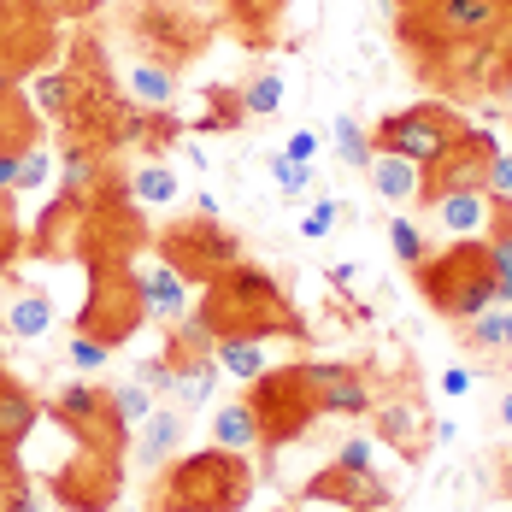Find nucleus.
Here are the masks:
<instances>
[{
    "instance_id": "obj_1",
    "label": "nucleus",
    "mask_w": 512,
    "mask_h": 512,
    "mask_svg": "<svg viewBox=\"0 0 512 512\" xmlns=\"http://www.w3.org/2000/svg\"><path fill=\"white\" fill-rule=\"evenodd\" d=\"M212 324V336H248V342H271V336H289V342H312L307 318L295 312V301L283 295V283L271 271H259L248 259H236L230 271H218L201 289V307Z\"/></svg>"
},
{
    "instance_id": "obj_2",
    "label": "nucleus",
    "mask_w": 512,
    "mask_h": 512,
    "mask_svg": "<svg viewBox=\"0 0 512 512\" xmlns=\"http://www.w3.org/2000/svg\"><path fill=\"white\" fill-rule=\"evenodd\" d=\"M259 489V471L248 454L230 448H201L159 465L148 512H242Z\"/></svg>"
},
{
    "instance_id": "obj_3",
    "label": "nucleus",
    "mask_w": 512,
    "mask_h": 512,
    "mask_svg": "<svg viewBox=\"0 0 512 512\" xmlns=\"http://www.w3.org/2000/svg\"><path fill=\"white\" fill-rule=\"evenodd\" d=\"M118 30L136 42V59H159L171 71H189L218 36V24L189 0H118Z\"/></svg>"
},
{
    "instance_id": "obj_4",
    "label": "nucleus",
    "mask_w": 512,
    "mask_h": 512,
    "mask_svg": "<svg viewBox=\"0 0 512 512\" xmlns=\"http://www.w3.org/2000/svg\"><path fill=\"white\" fill-rule=\"evenodd\" d=\"M412 277H418V295L430 301V312H442L448 324H465L495 307V259H489L483 236H465L454 248L430 254Z\"/></svg>"
},
{
    "instance_id": "obj_5",
    "label": "nucleus",
    "mask_w": 512,
    "mask_h": 512,
    "mask_svg": "<svg viewBox=\"0 0 512 512\" xmlns=\"http://www.w3.org/2000/svg\"><path fill=\"white\" fill-rule=\"evenodd\" d=\"M248 401L259 412V448L265 454H283L289 442H301L312 424L324 418L318 395H312L307 365H265L254 383H248Z\"/></svg>"
},
{
    "instance_id": "obj_6",
    "label": "nucleus",
    "mask_w": 512,
    "mask_h": 512,
    "mask_svg": "<svg viewBox=\"0 0 512 512\" xmlns=\"http://www.w3.org/2000/svg\"><path fill=\"white\" fill-rule=\"evenodd\" d=\"M154 254L183 277V283H212L218 271H230L236 259H248V242L224 224V218H206V212H195V218H171L165 230L154 236Z\"/></svg>"
},
{
    "instance_id": "obj_7",
    "label": "nucleus",
    "mask_w": 512,
    "mask_h": 512,
    "mask_svg": "<svg viewBox=\"0 0 512 512\" xmlns=\"http://www.w3.org/2000/svg\"><path fill=\"white\" fill-rule=\"evenodd\" d=\"M154 242V230L142 224V206L130 201V189H106L95 201H83V230H77V259L95 265H136V254Z\"/></svg>"
},
{
    "instance_id": "obj_8",
    "label": "nucleus",
    "mask_w": 512,
    "mask_h": 512,
    "mask_svg": "<svg viewBox=\"0 0 512 512\" xmlns=\"http://www.w3.org/2000/svg\"><path fill=\"white\" fill-rule=\"evenodd\" d=\"M142 324H148V307H142L136 265H95V271H89V301L77 312V336H95L106 348H118V342H130Z\"/></svg>"
},
{
    "instance_id": "obj_9",
    "label": "nucleus",
    "mask_w": 512,
    "mask_h": 512,
    "mask_svg": "<svg viewBox=\"0 0 512 512\" xmlns=\"http://www.w3.org/2000/svg\"><path fill=\"white\" fill-rule=\"evenodd\" d=\"M77 442V448H95V454H118V460H130V424L112 412V389L101 383H65V389H53L48 407H42Z\"/></svg>"
},
{
    "instance_id": "obj_10",
    "label": "nucleus",
    "mask_w": 512,
    "mask_h": 512,
    "mask_svg": "<svg viewBox=\"0 0 512 512\" xmlns=\"http://www.w3.org/2000/svg\"><path fill=\"white\" fill-rule=\"evenodd\" d=\"M460 136H465V118H460L454 101H412V106H401V112H389V118L371 130L377 148L412 159L418 171H424L430 159H442Z\"/></svg>"
},
{
    "instance_id": "obj_11",
    "label": "nucleus",
    "mask_w": 512,
    "mask_h": 512,
    "mask_svg": "<svg viewBox=\"0 0 512 512\" xmlns=\"http://www.w3.org/2000/svg\"><path fill=\"white\" fill-rule=\"evenodd\" d=\"M53 48H59V24L48 12L36 0H6L0 6V95L30 83L48 65Z\"/></svg>"
},
{
    "instance_id": "obj_12",
    "label": "nucleus",
    "mask_w": 512,
    "mask_h": 512,
    "mask_svg": "<svg viewBox=\"0 0 512 512\" xmlns=\"http://www.w3.org/2000/svg\"><path fill=\"white\" fill-rule=\"evenodd\" d=\"M124 460L118 454H95V448H77L71 460L48 477V495L65 512H112L124 495Z\"/></svg>"
},
{
    "instance_id": "obj_13",
    "label": "nucleus",
    "mask_w": 512,
    "mask_h": 512,
    "mask_svg": "<svg viewBox=\"0 0 512 512\" xmlns=\"http://www.w3.org/2000/svg\"><path fill=\"white\" fill-rule=\"evenodd\" d=\"M501 154V142L489 136V130H471L465 124V136L448 148L442 159H430L424 165V177H418V201H442V195H460V189H483L489 195V165Z\"/></svg>"
},
{
    "instance_id": "obj_14",
    "label": "nucleus",
    "mask_w": 512,
    "mask_h": 512,
    "mask_svg": "<svg viewBox=\"0 0 512 512\" xmlns=\"http://www.w3.org/2000/svg\"><path fill=\"white\" fill-rule=\"evenodd\" d=\"M301 495L307 501H330V507H342V512H383L395 501L377 471H348V465H336V460L324 465V471H312L307 483H301Z\"/></svg>"
},
{
    "instance_id": "obj_15",
    "label": "nucleus",
    "mask_w": 512,
    "mask_h": 512,
    "mask_svg": "<svg viewBox=\"0 0 512 512\" xmlns=\"http://www.w3.org/2000/svg\"><path fill=\"white\" fill-rule=\"evenodd\" d=\"M307 377H312V395H318V412L324 418H365L371 412V377L348 365V359H307Z\"/></svg>"
},
{
    "instance_id": "obj_16",
    "label": "nucleus",
    "mask_w": 512,
    "mask_h": 512,
    "mask_svg": "<svg viewBox=\"0 0 512 512\" xmlns=\"http://www.w3.org/2000/svg\"><path fill=\"white\" fill-rule=\"evenodd\" d=\"M106 189H124V177L112 171V154L89 148V142H59V195L95 201Z\"/></svg>"
},
{
    "instance_id": "obj_17",
    "label": "nucleus",
    "mask_w": 512,
    "mask_h": 512,
    "mask_svg": "<svg viewBox=\"0 0 512 512\" xmlns=\"http://www.w3.org/2000/svg\"><path fill=\"white\" fill-rule=\"evenodd\" d=\"M77 230H83V201L71 195H53L36 236H24V254L30 259H48V265H71L77 259Z\"/></svg>"
},
{
    "instance_id": "obj_18",
    "label": "nucleus",
    "mask_w": 512,
    "mask_h": 512,
    "mask_svg": "<svg viewBox=\"0 0 512 512\" xmlns=\"http://www.w3.org/2000/svg\"><path fill=\"white\" fill-rule=\"evenodd\" d=\"M371 430H377V442H389L401 460H418L424 448H436V436L424 430V424H436V418H424V412L412 407V401H371Z\"/></svg>"
},
{
    "instance_id": "obj_19",
    "label": "nucleus",
    "mask_w": 512,
    "mask_h": 512,
    "mask_svg": "<svg viewBox=\"0 0 512 512\" xmlns=\"http://www.w3.org/2000/svg\"><path fill=\"white\" fill-rule=\"evenodd\" d=\"M189 136V124L177 118V106H136L124 112V148H142L148 159H159L165 148H177Z\"/></svg>"
},
{
    "instance_id": "obj_20",
    "label": "nucleus",
    "mask_w": 512,
    "mask_h": 512,
    "mask_svg": "<svg viewBox=\"0 0 512 512\" xmlns=\"http://www.w3.org/2000/svg\"><path fill=\"white\" fill-rule=\"evenodd\" d=\"M224 389V371L212 354H195V359H171V407L177 412H206Z\"/></svg>"
},
{
    "instance_id": "obj_21",
    "label": "nucleus",
    "mask_w": 512,
    "mask_h": 512,
    "mask_svg": "<svg viewBox=\"0 0 512 512\" xmlns=\"http://www.w3.org/2000/svg\"><path fill=\"white\" fill-rule=\"evenodd\" d=\"M177 448H183V412L177 407H154L130 430V454L142 460V471H159L165 460H177Z\"/></svg>"
},
{
    "instance_id": "obj_22",
    "label": "nucleus",
    "mask_w": 512,
    "mask_h": 512,
    "mask_svg": "<svg viewBox=\"0 0 512 512\" xmlns=\"http://www.w3.org/2000/svg\"><path fill=\"white\" fill-rule=\"evenodd\" d=\"M36 424H42V401L30 395V383L6 377V365H0V454H18Z\"/></svg>"
},
{
    "instance_id": "obj_23",
    "label": "nucleus",
    "mask_w": 512,
    "mask_h": 512,
    "mask_svg": "<svg viewBox=\"0 0 512 512\" xmlns=\"http://www.w3.org/2000/svg\"><path fill=\"white\" fill-rule=\"evenodd\" d=\"M136 283H142V307L154 324H177L183 312H189V283L165 265V259H148V265H136Z\"/></svg>"
},
{
    "instance_id": "obj_24",
    "label": "nucleus",
    "mask_w": 512,
    "mask_h": 512,
    "mask_svg": "<svg viewBox=\"0 0 512 512\" xmlns=\"http://www.w3.org/2000/svg\"><path fill=\"white\" fill-rule=\"evenodd\" d=\"M430 218L465 242V236H489V218H495V201L483 195V189H460V195H442V201H430Z\"/></svg>"
},
{
    "instance_id": "obj_25",
    "label": "nucleus",
    "mask_w": 512,
    "mask_h": 512,
    "mask_svg": "<svg viewBox=\"0 0 512 512\" xmlns=\"http://www.w3.org/2000/svg\"><path fill=\"white\" fill-rule=\"evenodd\" d=\"M212 448H230V454H259V412L254 401L242 395V401H230V407H212Z\"/></svg>"
},
{
    "instance_id": "obj_26",
    "label": "nucleus",
    "mask_w": 512,
    "mask_h": 512,
    "mask_svg": "<svg viewBox=\"0 0 512 512\" xmlns=\"http://www.w3.org/2000/svg\"><path fill=\"white\" fill-rule=\"evenodd\" d=\"M201 112L189 118V136H236L242 124H248V106H242V89H230V83H212L201 95Z\"/></svg>"
},
{
    "instance_id": "obj_27",
    "label": "nucleus",
    "mask_w": 512,
    "mask_h": 512,
    "mask_svg": "<svg viewBox=\"0 0 512 512\" xmlns=\"http://www.w3.org/2000/svg\"><path fill=\"white\" fill-rule=\"evenodd\" d=\"M460 348L471 359H489V354H512V307H489L477 318L460 324Z\"/></svg>"
},
{
    "instance_id": "obj_28",
    "label": "nucleus",
    "mask_w": 512,
    "mask_h": 512,
    "mask_svg": "<svg viewBox=\"0 0 512 512\" xmlns=\"http://www.w3.org/2000/svg\"><path fill=\"white\" fill-rule=\"evenodd\" d=\"M365 177H371V189L383 195V201H395V206H407V201H418V165L412 159H401V154H389V148H377L371 154V165H365Z\"/></svg>"
},
{
    "instance_id": "obj_29",
    "label": "nucleus",
    "mask_w": 512,
    "mask_h": 512,
    "mask_svg": "<svg viewBox=\"0 0 512 512\" xmlns=\"http://www.w3.org/2000/svg\"><path fill=\"white\" fill-rule=\"evenodd\" d=\"M177 77H183V71H171V65H159V59H136V65L124 71V95L136 106H177Z\"/></svg>"
},
{
    "instance_id": "obj_30",
    "label": "nucleus",
    "mask_w": 512,
    "mask_h": 512,
    "mask_svg": "<svg viewBox=\"0 0 512 512\" xmlns=\"http://www.w3.org/2000/svg\"><path fill=\"white\" fill-rule=\"evenodd\" d=\"M42 142V112L24 101V95H0V154H24Z\"/></svg>"
},
{
    "instance_id": "obj_31",
    "label": "nucleus",
    "mask_w": 512,
    "mask_h": 512,
    "mask_svg": "<svg viewBox=\"0 0 512 512\" xmlns=\"http://www.w3.org/2000/svg\"><path fill=\"white\" fill-rule=\"evenodd\" d=\"M6 330L24 336V342H42L53 330V301L36 295V289H12V295H6Z\"/></svg>"
},
{
    "instance_id": "obj_32",
    "label": "nucleus",
    "mask_w": 512,
    "mask_h": 512,
    "mask_svg": "<svg viewBox=\"0 0 512 512\" xmlns=\"http://www.w3.org/2000/svg\"><path fill=\"white\" fill-rule=\"evenodd\" d=\"M71 101H77V89H71V71H65V65H42V71L30 77V106H36L48 124H65Z\"/></svg>"
},
{
    "instance_id": "obj_33",
    "label": "nucleus",
    "mask_w": 512,
    "mask_h": 512,
    "mask_svg": "<svg viewBox=\"0 0 512 512\" xmlns=\"http://www.w3.org/2000/svg\"><path fill=\"white\" fill-rule=\"evenodd\" d=\"M212 359H218V371L236 377V383H254L259 371L271 365V359H265V342H248V336H218Z\"/></svg>"
},
{
    "instance_id": "obj_34",
    "label": "nucleus",
    "mask_w": 512,
    "mask_h": 512,
    "mask_svg": "<svg viewBox=\"0 0 512 512\" xmlns=\"http://www.w3.org/2000/svg\"><path fill=\"white\" fill-rule=\"evenodd\" d=\"M218 6L230 12V24H236L248 42H271V30H277V18H283L289 0H218Z\"/></svg>"
},
{
    "instance_id": "obj_35",
    "label": "nucleus",
    "mask_w": 512,
    "mask_h": 512,
    "mask_svg": "<svg viewBox=\"0 0 512 512\" xmlns=\"http://www.w3.org/2000/svg\"><path fill=\"white\" fill-rule=\"evenodd\" d=\"M124 189H130L136 206H171L177 201V171L159 165V159H148V165H136V171L124 177Z\"/></svg>"
},
{
    "instance_id": "obj_36",
    "label": "nucleus",
    "mask_w": 512,
    "mask_h": 512,
    "mask_svg": "<svg viewBox=\"0 0 512 512\" xmlns=\"http://www.w3.org/2000/svg\"><path fill=\"white\" fill-rule=\"evenodd\" d=\"M212 348H218V336H212V324H206L201 312H183L165 330V354L171 359H195V354H212Z\"/></svg>"
},
{
    "instance_id": "obj_37",
    "label": "nucleus",
    "mask_w": 512,
    "mask_h": 512,
    "mask_svg": "<svg viewBox=\"0 0 512 512\" xmlns=\"http://www.w3.org/2000/svg\"><path fill=\"white\" fill-rule=\"evenodd\" d=\"M330 136H336V159H342V165H354V171H365V165H371V154H377L371 130H365L359 118H348V112L330 124Z\"/></svg>"
},
{
    "instance_id": "obj_38",
    "label": "nucleus",
    "mask_w": 512,
    "mask_h": 512,
    "mask_svg": "<svg viewBox=\"0 0 512 512\" xmlns=\"http://www.w3.org/2000/svg\"><path fill=\"white\" fill-rule=\"evenodd\" d=\"M0 512H36V489L18 454H0Z\"/></svg>"
},
{
    "instance_id": "obj_39",
    "label": "nucleus",
    "mask_w": 512,
    "mask_h": 512,
    "mask_svg": "<svg viewBox=\"0 0 512 512\" xmlns=\"http://www.w3.org/2000/svg\"><path fill=\"white\" fill-rule=\"evenodd\" d=\"M389 248H395V259H401V265H407V271H418V265H424V259L436 254V248H430V236H424V224H418V218H395V224H389Z\"/></svg>"
},
{
    "instance_id": "obj_40",
    "label": "nucleus",
    "mask_w": 512,
    "mask_h": 512,
    "mask_svg": "<svg viewBox=\"0 0 512 512\" xmlns=\"http://www.w3.org/2000/svg\"><path fill=\"white\" fill-rule=\"evenodd\" d=\"M242 106H248V118H271V112H283V77L277 71H259L242 83Z\"/></svg>"
},
{
    "instance_id": "obj_41",
    "label": "nucleus",
    "mask_w": 512,
    "mask_h": 512,
    "mask_svg": "<svg viewBox=\"0 0 512 512\" xmlns=\"http://www.w3.org/2000/svg\"><path fill=\"white\" fill-rule=\"evenodd\" d=\"M48 177H59V159L48 154V142L24 148V159H18V189H48Z\"/></svg>"
},
{
    "instance_id": "obj_42",
    "label": "nucleus",
    "mask_w": 512,
    "mask_h": 512,
    "mask_svg": "<svg viewBox=\"0 0 512 512\" xmlns=\"http://www.w3.org/2000/svg\"><path fill=\"white\" fill-rule=\"evenodd\" d=\"M112 412H118V418H124V424L136 430V424H142V418L154 412V395H148L142 383H112Z\"/></svg>"
},
{
    "instance_id": "obj_43",
    "label": "nucleus",
    "mask_w": 512,
    "mask_h": 512,
    "mask_svg": "<svg viewBox=\"0 0 512 512\" xmlns=\"http://www.w3.org/2000/svg\"><path fill=\"white\" fill-rule=\"evenodd\" d=\"M271 177H277V189H283V195H307V189H312V165H301V159L271 154Z\"/></svg>"
},
{
    "instance_id": "obj_44",
    "label": "nucleus",
    "mask_w": 512,
    "mask_h": 512,
    "mask_svg": "<svg viewBox=\"0 0 512 512\" xmlns=\"http://www.w3.org/2000/svg\"><path fill=\"white\" fill-rule=\"evenodd\" d=\"M136 383H142L148 395H171V354H165V348L148 354L142 365H136Z\"/></svg>"
},
{
    "instance_id": "obj_45",
    "label": "nucleus",
    "mask_w": 512,
    "mask_h": 512,
    "mask_svg": "<svg viewBox=\"0 0 512 512\" xmlns=\"http://www.w3.org/2000/svg\"><path fill=\"white\" fill-rule=\"evenodd\" d=\"M42 12H48L53 24H83V18H95L106 0H36Z\"/></svg>"
},
{
    "instance_id": "obj_46",
    "label": "nucleus",
    "mask_w": 512,
    "mask_h": 512,
    "mask_svg": "<svg viewBox=\"0 0 512 512\" xmlns=\"http://www.w3.org/2000/svg\"><path fill=\"white\" fill-rule=\"evenodd\" d=\"M336 224H342V206H336V201H312L307 218H301V236H312V242H318V236H330Z\"/></svg>"
},
{
    "instance_id": "obj_47",
    "label": "nucleus",
    "mask_w": 512,
    "mask_h": 512,
    "mask_svg": "<svg viewBox=\"0 0 512 512\" xmlns=\"http://www.w3.org/2000/svg\"><path fill=\"white\" fill-rule=\"evenodd\" d=\"M65 354H71V365H77V371H101L106 359H112V348H106V342H95V336H71V348H65Z\"/></svg>"
},
{
    "instance_id": "obj_48",
    "label": "nucleus",
    "mask_w": 512,
    "mask_h": 512,
    "mask_svg": "<svg viewBox=\"0 0 512 512\" xmlns=\"http://www.w3.org/2000/svg\"><path fill=\"white\" fill-rule=\"evenodd\" d=\"M336 465H348V471H377V442H365V436H348V442L336 448Z\"/></svg>"
},
{
    "instance_id": "obj_49",
    "label": "nucleus",
    "mask_w": 512,
    "mask_h": 512,
    "mask_svg": "<svg viewBox=\"0 0 512 512\" xmlns=\"http://www.w3.org/2000/svg\"><path fill=\"white\" fill-rule=\"evenodd\" d=\"M489 95L512 112V36H507V48H501V59H495V71H489Z\"/></svg>"
},
{
    "instance_id": "obj_50",
    "label": "nucleus",
    "mask_w": 512,
    "mask_h": 512,
    "mask_svg": "<svg viewBox=\"0 0 512 512\" xmlns=\"http://www.w3.org/2000/svg\"><path fill=\"white\" fill-rule=\"evenodd\" d=\"M489 201H512V148H501L489 165Z\"/></svg>"
},
{
    "instance_id": "obj_51",
    "label": "nucleus",
    "mask_w": 512,
    "mask_h": 512,
    "mask_svg": "<svg viewBox=\"0 0 512 512\" xmlns=\"http://www.w3.org/2000/svg\"><path fill=\"white\" fill-rule=\"evenodd\" d=\"M18 259H24V236H18V224H0V277H12Z\"/></svg>"
},
{
    "instance_id": "obj_52",
    "label": "nucleus",
    "mask_w": 512,
    "mask_h": 512,
    "mask_svg": "<svg viewBox=\"0 0 512 512\" xmlns=\"http://www.w3.org/2000/svg\"><path fill=\"white\" fill-rule=\"evenodd\" d=\"M324 148V136L318 130H295L289 142H283V159H301V165H312V154Z\"/></svg>"
},
{
    "instance_id": "obj_53",
    "label": "nucleus",
    "mask_w": 512,
    "mask_h": 512,
    "mask_svg": "<svg viewBox=\"0 0 512 512\" xmlns=\"http://www.w3.org/2000/svg\"><path fill=\"white\" fill-rule=\"evenodd\" d=\"M465 389H471V371H460V365H454V371H442V395H454V401H460Z\"/></svg>"
},
{
    "instance_id": "obj_54",
    "label": "nucleus",
    "mask_w": 512,
    "mask_h": 512,
    "mask_svg": "<svg viewBox=\"0 0 512 512\" xmlns=\"http://www.w3.org/2000/svg\"><path fill=\"white\" fill-rule=\"evenodd\" d=\"M18 159L24 154H0V189H18Z\"/></svg>"
},
{
    "instance_id": "obj_55",
    "label": "nucleus",
    "mask_w": 512,
    "mask_h": 512,
    "mask_svg": "<svg viewBox=\"0 0 512 512\" xmlns=\"http://www.w3.org/2000/svg\"><path fill=\"white\" fill-rule=\"evenodd\" d=\"M0 224H18V189H0Z\"/></svg>"
},
{
    "instance_id": "obj_56",
    "label": "nucleus",
    "mask_w": 512,
    "mask_h": 512,
    "mask_svg": "<svg viewBox=\"0 0 512 512\" xmlns=\"http://www.w3.org/2000/svg\"><path fill=\"white\" fill-rule=\"evenodd\" d=\"M348 283H354V265H348V259H342V265H330V289H348Z\"/></svg>"
},
{
    "instance_id": "obj_57",
    "label": "nucleus",
    "mask_w": 512,
    "mask_h": 512,
    "mask_svg": "<svg viewBox=\"0 0 512 512\" xmlns=\"http://www.w3.org/2000/svg\"><path fill=\"white\" fill-rule=\"evenodd\" d=\"M495 412H501V424H507V430H512V389H507V395H501V407H495Z\"/></svg>"
},
{
    "instance_id": "obj_58",
    "label": "nucleus",
    "mask_w": 512,
    "mask_h": 512,
    "mask_svg": "<svg viewBox=\"0 0 512 512\" xmlns=\"http://www.w3.org/2000/svg\"><path fill=\"white\" fill-rule=\"evenodd\" d=\"M501 489H507V495H512V465H507V477H501Z\"/></svg>"
},
{
    "instance_id": "obj_59",
    "label": "nucleus",
    "mask_w": 512,
    "mask_h": 512,
    "mask_svg": "<svg viewBox=\"0 0 512 512\" xmlns=\"http://www.w3.org/2000/svg\"><path fill=\"white\" fill-rule=\"evenodd\" d=\"M495 206H501V212H507V218H512V201H495Z\"/></svg>"
},
{
    "instance_id": "obj_60",
    "label": "nucleus",
    "mask_w": 512,
    "mask_h": 512,
    "mask_svg": "<svg viewBox=\"0 0 512 512\" xmlns=\"http://www.w3.org/2000/svg\"><path fill=\"white\" fill-rule=\"evenodd\" d=\"M501 6H507V12H512V0H501Z\"/></svg>"
},
{
    "instance_id": "obj_61",
    "label": "nucleus",
    "mask_w": 512,
    "mask_h": 512,
    "mask_svg": "<svg viewBox=\"0 0 512 512\" xmlns=\"http://www.w3.org/2000/svg\"><path fill=\"white\" fill-rule=\"evenodd\" d=\"M130 512H148V507H130Z\"/></svg>"
},
{
    "instance_id": "obj_62",
    "label": "nucleus",
    "mask_w": 512,
    "mask_h": 512,
    "mask_svg": "<svg viewBox=\"0 0 512 512\" xmlns=\"http://www.w3.org/2000/svg\"><path fill=\"white\" fill-rule=\"evenodd\" d=\"M277 512H289V507H277Z\"/></svg>"
},
{
    "instance_id": "obj_63",
    "label": "nucleus",
    "mask_w": 512,
    "mask_h": 512,
    "mask_svg": "<svg viewBox=\"0 0 512 512\" xmlns=\"http://www.w3.org/2000/svg\"><path fill=\"white\" fill-rule=\"evenodd\" d=\"M389 6H395V0H389Z\"/></svg>"
},
{
    "instance_id": "obj_64",
    "label": "nucleus",
    "mask_w": 512,
    "mask_h": 512,
    "mask_svg": "<svg viewBox=\"0 0 512 512\" xmlns=\"http://www.w3.org/2000/svg\"><path fill=\"white\" fill-rule=\"evenodd\" d=\"M0 6H6V0H0Z\"/></svg>"
}]
</instances>
